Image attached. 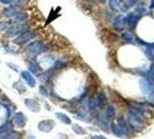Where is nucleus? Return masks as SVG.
<instances>
[{
    "label": "nucleus",
    "instance_id": "nucleus-2",
    "mask_svg": "<svg viewBox=\"0 0 154 139\" xmlns=\"http://www.w3.org/2000/svg\"><path fill=\"white\" fill-rule=\"evenodd\" d=\"M93 139H105L104 137H101V136H99V137H93Z\"/></svg>",
    "mask_w": 154,
    "mask_h": 139
},
{
    "label": "nucleus",
    "instance_id": "nucleus-1",
    "mask_svg": "<svg viewBox=\"0 0 154 139\" xmlns=\"http://www.w3.org/2000/svg\"><path fill=\"white\" fill-rule=\"evenodd\" d=\"M25 123H26V118H25V116L22 114H17L16 116L14 117V124L16 126H23Z\"/></svg>",
    "mask_w": 154,
    "mask_h": 139
}]
</instances>
